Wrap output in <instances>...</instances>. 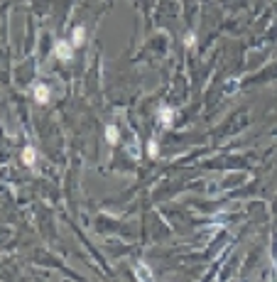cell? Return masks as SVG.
Masks as SVG:
<instances>
[{
  "instance_id": "obj_2",
  "label": "cell",
  "mask_w": 277,
  "mask_h": 282,
  "mask_svg": "<svg viewBox=\"0 0 277 282\" xmlns=\"http://www.w3.org/2000/svg\"><path fill=\"white\" fill-rule=\"evenodd\" d=\"M32 94H35V101H37V103H47V101H49V89H47L45 84H35V91H32Z\"/></svg>"
},
{
  "instance_id": "obj_9",
  "label": "cell",
  "mask_w": 277,
  "mask_h": 282,
  "mask_svg": "<svg viewBox=\"0 0 277 282\" xmlns=\"http://www.w3.org/2000/svg\"><path fill=\"white\" fill-rule=\"evenodd\" d=\"M235 89H238V79H231V81H228V86H226V94H233Z\"/></svg>"
},
{
  "instance_id": "obj_8",
  "label": "cell",
  "mask_w": 277,
  "mask_h": 282,
  "mask_svg": "<svg viewBox=\"0 0 277 282\" xmlns=\"http://www.w3.org/2000/svg\"><path fill=\"white\" fill-rule=\"evenodd\" d=\"M147 152H150V157H157L160 147H157V142H155V140H150V145H147Z\"/></svg>"
},
{
  "instance_id": "obj_6",
  "label": "cell",
  "mask_w": 277,
  "mask_h": 282,
  "mask_svg": "<svg viewBox=\"0 0 277 282\" xmlns=\"http://www.w3.org/2000/svg\"><path fill=\"white\" fill-rule=\"evenodd\" d=\"M106 140H108V145H118V128L116 125H108V128H106Z\"/></svg>"
},
{
  "instance_id": "obj_1",
  "label": "cell",
  "mask_w": 277,
  "mask_h": 282,
  "mask_svg": "<svg viewBox=\"0 0 277 282\" xmlns=\"http://www.w3.org/2000/svg\"><path fill=\"white\" fill-rule=\"evenodd\" d=\"M54 54H57L59 59L69 62L71 57H74V45H71V42H64V40H59V42L54 45Z\"/></svg>"
},
{
  "instance_id": "obj_5",
  "label": "cell",
  "mask_w": 277,
  "mask_h": 282,
  "mask_svg": "<svg viewBox=\"0 0 277 282\" xmlns=\"http://www.w3.org/2000/svg\"><path fill=\"white\" fill-rule=\"evenodd\" d=\"M135 275L140 277V282H152V275H150L147 265H135Z\"/></svg>"
},
{
  "instance_id": "obj_4",
  "label": "cell",
  "mask_w": 277,
  "mask_h": 282,
  "mask_svg": "<svg viewBox=\"0 0 277 282\" xmlns=\"http://www.w3.org/2000/svg\"><path fill=\"white\" fill-rule=\"evenodd\" d=\"M84 40H86V30H84V27H74L71 45H74V47H81V45H84Z\"/></svg>"
},
{
  "instance_id": "obj_3",
  "label": "cell",
  "mask_w": 277,
  "mask_h": 282,
  "mask_svg": "<svg viewBox=\"0 0 277 282\" xmlns=\"http://www.w3.org/2000/svg\"><path fill=\"white\" fill-rule=\"evenodd\" d=\"M172 118H174V111H172L169 106H162L160 108V123L164 125V128H169V125H172Z\"/></svg>"
},
{
  "instance_id": "obj_7",
  "label": "cell",
  "mask_w": 277,
  "mask_h": 282,
  "mask_svg": "<svg viewBox=\"0 0 277 282\" xmlns=\"http://www.w3.org/2000/svg\"><path fill=\"white\" fill-rule=\"evenodd\" d=\"M23 162L27 167L35 165V147H25V150H23Z\"/></svg>"
}]
</instances>
